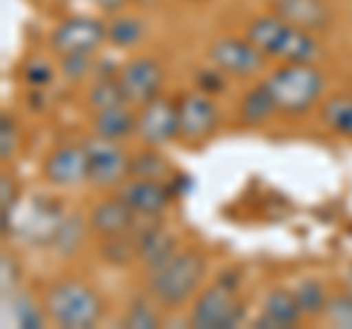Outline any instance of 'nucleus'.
Segmentation results:
<instances>
[{
  "mask_svg": "<svg viewBox=\"0 0 352 329\" xmlns=\"http://www.w3.org/2000/svg\"><path fill=\"white\" fill-rule=\"evenodd\" d=\"M206 259L197 250H179L156 270H147V294L162 309H179L200 294Z\"/></svg>",
  "mask_w": 352,
  "mask_h": 329,
  "instance_id": "obj_1",
  "label": "nucleus"
},
{
  "mask_svg": "<svg viewBox=\"0 0 352 329\" xmlns=\"http://www.w3.org/2000/svg\"><path fill=\"white\" fill-rule=\"evenodd\" d=\"M50 323L62 329H94L103 317V294L85 279H56L44 291Z\"/></svg>",
  "mask_w": 352,
  "mask_h": 329,
  "instance_id": "obj_2",
  "label": "nucleus"
},
{
  "mask_svg": "<svg viewBox=\"0 0 352 329\" xmlns=\"http://www.w3.org/2000/svg\"><path fill=\"white\" fill-rule=\"evenodd\" d=\"M267 89L276 100L279 112L282 115H291V118H300L305 112L320 103V97L326 92V80L317 65H288L282 62V68L270 71L264 76Z\"/></svg>",
  "mask_w": 352,
  "mask_h": 329,
  "instance_id": "obj_3",
  "label": "nucleus"
},
{
  "mask_svg": "<svg viewBox=\"0 0 352 329\" xmlns=\"http://www.w3.org/2000/svg\"><path fill=\"white\" fill-rule=\"evenodd\" d=\"M247 309L238 297V285L235 279L220 277L214 285L203 288L191 300L188 323L197 329H235L244 323Z\"/></svg>",
  "mask_w": 352,
  "mask_h": 329,
  "instance_id": "obj_4",
  "label": "nucleus"
},
{
  "mask_svg": "<svg viewBox=\"0 0 352 329\" xmlns=\"http://www.w3.org/2000/svg\"><path fill=\"white\" fill-rule=\"evenodd\" d=\"M179 106V138L188 145H203L220 127V106L214 103V94H206L200 89L182 92L176 97Z\"/></svg>",
  "mask_w": 352,
  "mask_h": 329,
  "instance_id": "obj_5",
  "label": "nucleus"
},
{
  "mask_svg": "<svg viewBox=\"0 0 352 329\" xmlns=\"http://www.w3.org/2000/svg\"><path fill=\"white\" fill-rule=\"evenodd\" d=\"M85 156H88V185L91 189H118L129 177V156L120 147V141L106 138H88L85 141Z\"/></svg>",
  "mask_w": 352,
  "mask_h": 329,
  "instance_id": "obj_6",
  "label": "nucleus"
},
{
  "mask_svg": "<svg viewBox=\"0 0 352 329\" xmlns=\"http://www.w3.org/2000/svg\"><path fill=\"white\" fill-rule=\"evenodd\" d=\"M106 24L91 15H71L50 32V50L56 56H74V53H94L106 45Z\"/></svg>",
  "mask_w": 352,
  "mask_h": 329,
  "instance_id": "obj_7",
  "label": "nucleus"
},
{
  "mask_svg": "<svg viewBox=\"0 0 352 329\" xmlns=\"http://www.w3.org/2000/svg\"><path fill=\"white\" fill-rule=\"evenodd\" d=\"M144 147H168L179 138V106L170 97H153L138 106V133Z\"/></svg>",
  "mask_w": 352,
  "mask_h": 329,
  "instance_id": "obj_8",
  "label": "nucleus"
},
{
  "mask_svg": "<svg viewBox=\"0 0 352 329\" xmlns=\"http://www.w3.org/2000/svg\"><path fill=\"white\" fill-rule=\"evenodd\" d=\"M208 59L212 65H217L226 76H235V80H250V76H258L267 65V56L252 45V41L244 36H226L217 39L212 47H208Z\"/></svg>",
  "mask_w": 352,
  "mask_h": 329,
  "instance_id": "obj_9",
  "label": "nucleus"
},
{
  "mask_svg": "<svg viewBox=\"0 0 352 329\" xmlns=\"http://www.w3.org/2000/svg\"><path fill=\"white\" fill-rule=\"evenodd\" d=\"M118 80H120V89H124L126 100L132 106H141L159 97L164 89V68L159 59L153 56H132L120 65L118 71Z\"/></svg>",
  "mask_w": 352,
  "mask_h": 329,
  "instance_id": "obj_10",
  "label": "nucleus"
},
{
  "mask_svg": "<svg viewBox=\"0 0 352 329\" xmlns=\"http://www.w3.org/2000/svg\"><path fill=\"white\" fill-rule=\"evenodd\" d=\"M44 180L56 189H80L88 182V156L82 145H59L44 159Z\"/></svg>",
  "mask_w": 352,
  "mask_h": 329,
  "instance_id": "obj_11",
  "label": "nucleus"
},
{
  "mask_svg": "<svg viewBox=\"0 0 352 329\" xmlns=\"http://www.w3.org/2000/svg\"><path fill=\"white\" fill-rule=\"evenodd\" d=\"M68 217L65 206L53 197H36L30 203V209L21 217V226H15V235H24L30 244H41V247H50L56 229L62 226V221Z\"/></svg>",
  "mask_w": 352,
  "mask_h": 329,
  "instance_id": "obj_12",
  "label": "nucleus"
},
{
  "mask_svg": "<svg viewBox=\"0 0 352 329\" xmlns=\"http://www.w3.org/2000/svg\"><path fill=\"white\" fill-rule=\"evenodd\" d=\"M120 197L124 203L135 212L141 221H159L170 206V189L164 180H144V177H129L120 185Z\"/></svg>",
  "mask_w": 352,
  "mask_h": 329,
  "instance_id": "obj_13",
  "label": "nucleus"
},
{
  "mask_svg": "<svg viewBox=\"0 0 352 329\" xmlns=\"http://www.w3.org/2000/svg\"><path fill=\"white\" fill-rule=\"evenodd\" d=\"M270 12H276L282 21H288L291 27L308 30V32H314V36H323L335 21L329 0H273Z\"/></svg>",
  "mask_w": 352,
  "mask_h": 329,
  "instance_id": "obj_14",
  "label": "nucleus"
},
{
  "mask_svg": "<svg viewBox=\"0 0 352 329\" xmlns=\"http://www.w3.org/2000/svg\"><path fill=\"white\" fill-rule=\"evenodd\" d=\"M141 224V217L124 203V197H106L91 209L88 226L94 229L100 238H120V235H135V229Z\"/></svg>",
  "mask_w": 352,
  "mask_h": 329,
  "instance_id": "obj_15",
  "label": "nucleus"
},
{
  "mask_svg": "<svg viewBox=\"0 0 352 329\" xmlns=\"http://www.w3.org/2000/svg\"><path fill=\"white\" fill-rule=\"evenodd\" d=\"M302 309L294 288H273L264 294L261 312L252 317V329H294L302 321Z\"/></svg>",
  "mask_w": 352,
  "mask_h": 329,
  "instance_id": "obj_16",
  "label": "nucleus"
},
{
  "mask_svg": "<svg viewBox=\"0 0 352 329\" xmlns=\"http://www.w3.org/2000/svg\"><path fill=\"white\" fill-rule=\"evenodd\" d=\"M176 253H179L176 238L164 226H159L156 221H141L138 224V229H135V259L147 270H156L159 265H164V262L173 259Z\"/></svg>",
  "mask_w": 352,
  "mask_h": 329,
  "instance_id": "obj_17",
  "label": "nucleus"
},
{
  "mask_svg": "<svg viewBox=\"0 0 352 329\" xmlns=\"http://www.w3.org/2000/svg\"><path fill=\"white\" fill-rule=\"evenodd\" d=\"M91 133H94L97 138L120 141V145H124L126 138H132V136L138 133V106L120 103V106L100 109V112H94Z\"/></svg>",
  "mask_w": 352,
  "mask_h": 329,
  "instance_id": "obj_18",
  "label": "nucleus"
},
{
  "mask_svg": "<svg viewBox=\"0 0 352 329\" xmlns=\"http://www.w3.org/2000/svg\"><path fill=\"white\" fill-rule=\"evenodd\" d=\"M323 56V45H320V36L300 27H291L282 32V41L273 59L276 62H288V65H317V59Z\"/></svg>",
  "mask_w": 352,
  "mask_h": 329,
  "instance_id": "obj_19",
  "label": "nucleus"
},
{
  "mask_svg": "<svg viewBox=\"0 0 352 329\" xmlns=\"http://www.w3.org/2000/svg\"><path fill=\"white\" fill-rule=\"evenodd\" d=\"M3 321L6 323L12 321L21 329H44L50 323V317H47V309H44V300L38 303L32 294L18 288L12 297L3 300Z\"/></svg>",
  "mask_w": 352,
  "mask_h": 329,
  "instance_id": "obj_20",
  "label": "nucleus"
},
{
  "mask_svg": "<svg viewBox=\"0 0 352 329\" xmlns=\"http://www.w3.org/2000/svg\"><path fill=\"white\" fill-rule=\"evenodd\" d=\"M276 112H279V106L273 100V94L264 80L258 85H252L250 92H244V97L238 100V118H241V124H247V127L267 124Z\"/></svg>",
  "mask_w": 352,
  "mask_h": 329,
  "instance_id": "obj_21",
  "label": "nucleus"
},
{
  "mask_svg": "<svg viewBox=\"0 0 352 329\" xmlns=\"http://www.w3.org/2000/svg\"><path fill=\"white\" fill-rule=\"evenodd\" d=\"M288 30V21H282L276 12H270V15H258V18H252L250 21V27H247V39L256 45L264 56L273 59V53H276L279 47V41H282V32Z\"/></svg>",
  "mask_w": 352,
  "mask_h": 329,
  "instance_id": "obj_22",
  "label": "nucleus"
},
{
  "mask_svg": "<svg viewBox=\"0 0 352 329\" xmlns=\"http://www.w3.org/2000/svg\"><path fill=\"white\" fill-rule=\"evenodd\" d=\"M147 36V27L144 21L135 18V15H115L112 21L106 24V39L112 47H120V50H129L141 45Z\"/></svg>",
  "mask_w": 352,
  "mask_h": 329,
  "instance_id": "obj_23",
  "label": "nucleus"
},
{
  "mask_svg": "<svg viewBox=\"0 0 352 329\" xmlns=\"http://www.w3.org/2000/svg\"><path fill=\"white\" fill-rule=\"evenodd\" d=\"M85 100H88V106H91L94 112L120 106V103H129L124 89H120L118 76H97V80L91 83V89H88V94H85Z\"/></svg>",
  "mask_w": 352,
  "mask_h": 329,
  "instance_id": "obj_24",
  "label": "nucleus"
},
{
  "mask_svg": "<svg viewBox=\"0 0 352 329\" xmlns=\"http://www.w3.org/2000/svg\"><path fill=\"white\" fill-rule=\"evenodd\" d=\"M320 118L332 133L352 138V97H340V94L329 97L320 106Z\"/></svg>",
  "mask_w": 352,
  "mask_h": 329,
  "instance_id": "obj_25",
  "label": "nucleus"
},
{
  "mask_svg": "<svg viewBox=\"0 0 352 329\" xmlns=\"http://www.w3.org/2000/svg\"><path fill=\"white\" fill-rule=\"evenodd\" d=\"M294 294H296V300H300V309H302L305 317H323L326 303H329V294L323 288V282L300 279L294 285Z\"/></svg>",
  "mask_w": 352,
  "mask_h": 329,
  "instance_id": "obj_26",
  "label": "nucleus"
},
{
  "mask_svg": "<svg viewBox=\"0 0 352 329\" xmlns=\"http://www.w3.org/2000/svg\"><path fill=\"white\" fill-rule=\"evenodd\" d=\"M129 177H144V180L168 177V162L162 159L159 147H144L135 156H129Z\"/></svg>",
  "mask_w": 352,
  "mask_h": 329,
  "instance_id": "obj_27",
  "label": "nucleus"
},
{
  "mask_svg": "<svg viewBox=\"0 0 352 329\" xmlns=\"http://www.w3.org/2000/svg\"><path fill=\"white\" fill-rule=\"evenodd\" d=\"M156 300H147V297H138V300H132L126 306V312L124 317H120V326H132V329H156L162 326V315L159 309L153 306Z\"/></svg>",
  "mask_w": 352,
  "mask_h": 329,
  "instance_id": "obj_28",
  "label": "nucleus"
},
{
  "mask_svg": "<svg viewBox=\"0 0 352 329\" xmlns=\"http://www.w3.org/2000/svg\"><path fill=\"white\" fill-rule=\"evenodd\" d=\"M82 233H85L82 217L80 215H68L62 221V226L56 229V235H53L50 247L56 250L59 256H74L76 250H80V244H82Z\"/></svg>",
  "mask_w": 352,
  "mask_h": 329,
  "instance_id": "obj_29",
  "label": "nucleus"
},
{
  "mask_svg": "<svg viewBox=\"0 0 352 329\" xmlns=\"http://www.w3.org/2000/svg\"><path fill=\"white\" fill-rule=\"evenodd\" d=\"M323 321L335 329H352V291H340V294H329Z\"/></svg>",
  "mask_w": 352,
  "mask_h": 329,
  "instance_id": "obj_30",
  "label": "nucleus"
},
{
  "mask_svg": "<svg viewBox=\"0 0 352 329\" xmlns=\"http://www.w3.org/2000/svg\"><path fill=\"white\" fill-rule=\"evenodd\" d=\"M94 71V56L91 53H74V56H59V74L68 83H80Z\"/></svg>",
  "mask_w": 352,
  "mask_h": 329,
  "instance_id": "obj_31",
  "label": "nucleus"
},
{
  "mask_svg": "<svg viewBox=\"0 0 352 329\" xmlns=\"http://www.w3.org/2000/svg\"><path fill=\"white\" fill-rule=\"evenodd\" d=\"M18 285H21V265L9 250H3V253H0V297L3 300L12 297L18 291Z\"/></svg>",
  "mask_w": 352,
  "mask_h": 329,
  "instance_id": "obj_32",
  "label": "nucleus"
},
{
  "mask_svg": "<svg viewBox=\"0 0 352 329\" xmlns=\"http://www.w3.org/2000/svg\"><path fill=\"white\" fill-rule=\"evenodd\" d=\"M15 150H18V124H15V118L6 112L0 118V156H3V162L12 159Z\"/></svg>",
  "mask_w": 352,
  "mask_h": 329,
  "instance_id": "obj_33",
  "label": "nucleus"
},
{
  "mask_svg": "<svg viewBox=\"0 0 352 329\" xmlns=\"http://www.w3.org/2000/svg\"><path fill=\"white\" fill-rule=\"evenodd\" d=\"M197 89L206 92V94H217L226 89V74L217 68V65H212V68H203L200 74H197Z\"/></svg>",
  "mask_w": 352,
  "mask_h": 329,
  "instance_id": "obj_34",
  "label": "nucleus"
},
{
  "mask_svg": "<svg viewBox=\"0 0 352 329\" xmlns=\"http://www.w3.org/2000/svg\"><path fill=\"white\" fill-rule=\"evenodd\" d=\"M24 80L30 85H36V89H41V85H47L53 80V68L47 62H30L24 68Z\"/></svg>",
  "mask_w": 352,
  "mask_h": 329,
  "instance_id": "obj_35",
  "label": "nucleus"
},
{
  "mask_svg": "<svg viewBox=\"0 0 352 329\" xmlns=\"http://www.w3.org/2000/svg\"><path fill=\"white\" fill-rule=\"evenodd\" d=\"M91 3L97 6V9H103V12H120L129 0H91Z\"/></svg>",
  "mask_w": 352,
  "mask_h": 329,
  "instance_id": "obj_36",
  "label": "nucleus"
},
{
  "mask_svg": "<svg viewBox=\"0 0 352 329\" xmlns=\"http://www.w3.org/2000/svg\"><path fill=\"white\" fill-rule=\"evenodd\" d=\"M349 291H352V270H349Z\"/></svg>",
  "mask_w": 352,
  "mask_h": 329,
  "instance_id": "obj_37",
  "label": "nucleus"
}]
</instances>
